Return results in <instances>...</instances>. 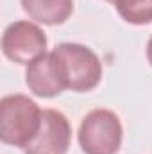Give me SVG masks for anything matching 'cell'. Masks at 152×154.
Returning a JSON list of instances; mask_svg holds the SVG:
<instances>
[{
	"label": "cell",
	"instance_id": "7",
	"mask_svg": "<svg viewBox=\"0 0 152 154\" xmlns=\"http://www.w3.org/2000/svg\"><path fill=\"white\" fill-rule=\"evenodd\" d=\"M31 20L43 25H61L74 13V0H20Z\"/></svg>",
	"mask_w": 152,
	"mask_h": 154
},
{
	"label": "cell",
	"instance_id": "4",
	"mask_svg": "<svg viewBox=\"0 0 152 154\" xmlns=\"http://www.w3.org/2000/svg\"><path fill=\"white\" fill-rule=\"evenodd\" d=\"M2 52L13 63L31 65L47 54V34L34 22H14L2 34Z\"/></svg>",
	"mask_w": 152,
	"mask_h": 154
},
{
	"label": "cell",
	"instance_id": "5",
	"mask_svg": "<svg viewBox=\"0 0 152 154\" xmlns=\"http://www.w3.org/2000/svg\"><path fill=\"white\" fill-rule=\"evenodd\" d=\"M25 84L36 97L41 99H52L68 90L63 63L54 50L43 54L36 61L27 65Z\"/></svg>",
	"mask_w": 152,
	"mask_h": 154
},
{
	"label": "cell",
	"instance_id": "10",
	"mask_svg": "<svg viewBox=\"0 0 152 154\" xmlns=\"http://www.w3.org/2000/svg\"><path fill=\"white\" fill-rule=\"evenodd\" d=\"M108 2H113V4H114V0H108Z\"/></svg>",
	"mask_w": 152,
	"mask_h": 154
},
{
	"label": "cell",
	"instance_id": "9",
	"mask_svg": "<svg viewBox=\"0 0 152 154\" xmlns=\"http://www.w3.org/2000/svg\"><path fill=\"white\" fill-rule=\"evenodd\" d=\"M147 61L150 63V66H152V36L149 39V43H147Z\"/></svg>",
	"mask_w": 152,
	"mask_h": 154
},
{
	"label": "cell",
	"instance_id": "8",
	"mask_svg": "<svg viewBox=\"0 0 152 154\" xmlns=\"http://www.w3.org/2000/svg\"><path fill=\"white\" fill-rule=\"evenodd\" d=\"M118 14L132 25H145L152 22V0H114Z\"/></svg>",
	"mask_w": 152,
	"mask_h": 154
},
{
	"label": "cell",
	"instance_id": "1",
	"mask_svg": "<svg viewBox=\"0 0 152 154\" xmlns=\"http://www.w3.org/2000/svg\"><path fill=\"white\" fill-rule=\"evenodd\" d=\"M43 122V109L27 95H5L0 100V140L22 151L36 138Z\"/></svg>",
	"mask_w": 152,
	"mask_h": 154
},
{
	"label": "cell",
	"instance_id": "2",
	"mask_svg": "<svg viewBox=\"0 0 152 154\" xmlns=\"http://www.w3.org/2000/svg\"><path fill=\"white\" fill-rule=\"evenodd\" d=\"M77 136L84 154H116L122 145L123 129L114 111L97 108L82 118Z\"/></svg>",
	"mask_w": 152,
	"mask_h": 154
},
{
	"label": "cell",
	"instance_id": "6",
	"mask_svg": "<svg viewBox=\"0 0 152 154\" xmlns=\"http://www.w3.org/2000/svg\"><path fill=\"white\" fill-rule=\"evenodd\" d=\"M72 142V125L57 109H43V122L36 138L23 154H66Z\"/></svg>",
	"mask_w": 152,
	"mask_h": 154
},
{
	"label": "cell",
	"instance_id": "3",
	"mask_svg": "<svg viewBox=\"0 0 152 154\" xmlns=\"http://www.w3.org/2000/svg\"><path fill=\"white\" fill-rule=\"evenodd\" d=\"M54 52L63 63L68 90L84 93L99 86L102 79V63L90 47L81 43H59Z\"/></svg>",
	"mask_w": 152,
	"mask_h": 154
}]
</instances>
